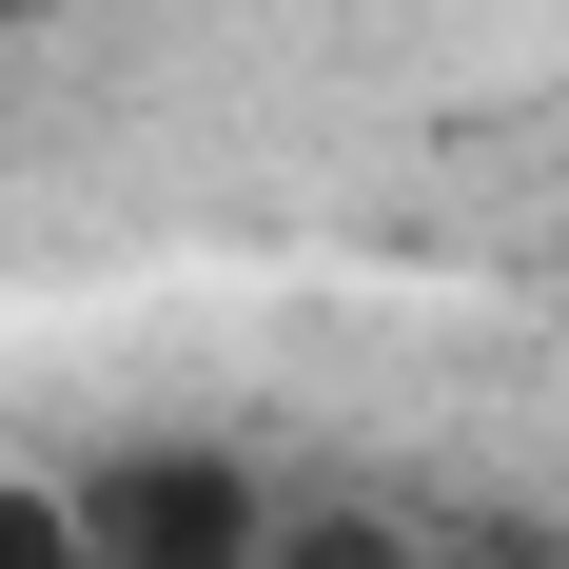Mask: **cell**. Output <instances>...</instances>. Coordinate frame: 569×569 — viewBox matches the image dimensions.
I'll list each match as a JSON object with an SVG mask.
<instances>
[{"label": "cell", "mask_w": 569, "mask_h": 569, "mask_svg": "<svg viewBox=\"0 0 569 569\" xmlns=\"http://www.w3.org/2000/svg\"><path fill=\"white\" fill-rule=\"evenodd\" d=\"M256 569H452V550H412L393 511H295V491H276V550H256Z\"/></svg>", "instance_id": "cell-2"}, {"label": "cell", "mask_w": 569, "mask_h": 569, "mask_svg": "<svg viewBox=\"0 0 569 569\" xmlns=\"http://www.w3.org/2000/svg\"><path fill=\"white\" fill-rule=\"evenodd\" d=\"M40 20H79V0H0V40H40Z\"/></svg>", "instance_id": "cell-4"}, {"label": "cell", "mask_w": 569, "mask_h": 569, "mask_svg": "<svg viewBox=\"0 0 569 569\" xmlns=\"http://www.w3.org/2000/svg\"><path fill=\"white\" fill-rule=\"evenodd\" d=\"M59 491H79V569H256L276 550V471L217 452V432H138Z\"/></svg>", "instance_id": "cell-1"}, {"label": "cell", "mask_w": 569, "mask_h": 569, "mask_svg": "<svg viewBox=\"0 0 569 569\" xmlns=\"http://www.w3.org/2000/svg\"><path fill=\"white\" fill-rule=\"evenodd\" d=\"M0 569H79V491L59 471H0Z\"/></svg>", "instance_id": "cell-3"}]
</instances>
